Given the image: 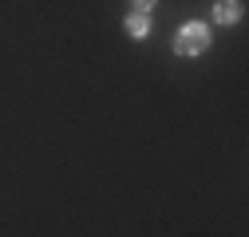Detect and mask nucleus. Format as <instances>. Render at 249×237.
Masks as SVG:
<instances>
[{
    "label": "nucleus",
    "mask_w": 249,
    "mask_h": 237,
    "mask_svg": "<svg viewBox=\"0 0 249 237\" xmlns=\"http://www.w3.org/2000/svg\"><path fill=\"white\" fill-rule=\"evenodd\" d=\"M206 48H210V28L198 24V20L186 24L182 32L174 36V51H178V55H202Z\"/></svg>",
    "instance_id": "1"
},
{
    "label": "nucleus",
    "mask_w": 249,
    "mask_h": 237,
    "mask_svg": "<svg viewBox=\"0 0 249 237\" xmlns=\"http://www.w3.org/2000/svg\"><path fill=\"white\" fill-rule=\"evenodd\" d=\"M241 0H217V8H213V16H217V24H237L241 20Z\"/></svg>",
    "instance_id": "2"
},
{
    "label": "nucleus",
    "mask_w": 249,
    "mask_h": 237,
    "mask_svg": "<svg viewBox=\"0 0 249 237\" xmlns=\"http://www.w3.org/2000/svg\"><path fill=\"white\" fill-rule=\"evenodd\" d=\"M127 32H131V36H146V32H150V20H146L142 12H139V16H127Z\"/></svg>",
    "instance_id": "3"
},
{
    "label": "nucleus",
    "mask_w": 249,
    "mask_h": 237,
    "mask_svg": "<svg viewBox=\"0 0 249 237\" xmlns=\"http://www.w3.org/2000/svg\"><path fill=\"white\" fill-rule=\"evenodd\" d=\"M135 4H139V8H142V12H146V8H150V4H154V0H135Z\"/></svg>",
    "instance_id": "4"
}]
</instances>
